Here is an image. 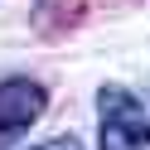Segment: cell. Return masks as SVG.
<instances>
[{"mask_svg":"<svg viewBox=\"0 0 150 150\" xmlns=\"http://www.w3.org/2000/svg\"><path fill=\"white\" fill-rule=\"evenodd\" d=\"M97 111H102V126H97L102 150H150V116L126 87L107 82L97 92Z\"/></svg>","mask_w":150,"mask_h":150,"instance_id":"1","label":"cell"},{"mask_svg":"<svg viewBox=\"0 0 150 150\" xmlns=\"http://www.w3.org/2000/svg\"><path fill=\"white\" fill-rule=\"evenodd\" d=\"M49 107V92L34 78H5L0 82V150L15 145Z\"/></svg>","mask_w":150,"mask_h":150,"instance_id":"2","label":"cell"},{"mask_svg":"<svg viewBox=\"0 0 150 150\" xmlns=\"http://www.w3.org/2000/svg\"><path fill=\"white\" fill-rule=\"evenodd\" d=\"M34 150H82V140L78 136H53V140H44V145H34Z\"/></svg>","mask_w":150,"mask_h":150,"instance_id":"3","label":"cell"}]
</instances>
